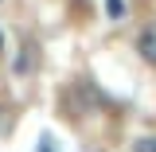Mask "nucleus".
Segmentation results:
<instances>
[{"label":"nucleus","instance_id":"nucleus-1","mask_svg":"<svg viewBox=\"0 0 156 152\" xmlns=\"http://www.w3.org/2000/svg\"><path fill=\"white\" fill-rule=\"evenodd\" d=\"M136 51H140V58H144L148 66H156V23H148V27L140 31V39H136Z\"/></svg>","mask_w":156,"mask_h":152},{"label":"nucleus","instance_id":"nucleus-2","mask_svg":"<svg viewBox=\"0 0 156 152\" xmlns=\"http://www.w3.org/2000/svg\"><path fill=\"white\" fill-rule=\"evenodd\" d=\"M105 12H109V19H121L125 16V0H105Z\"/></svg>","mask_w":156,"mask_h":152},{"label":"nucleus","instance_id":"nucleus-3","mask_svg":"<svg viewBox=\"0 0 156 152\" xmlns=\"http://www.w3.org/2000/svg\"><path fill=\"white\" fill-rule=\"evenodd\" d=\"M136 152H156V136H144V140H136Z\"/></svg>","mask_w":156,"mask_h":152},{"label":"nucleus","instance_id":"nucleus-4","mask_svg":"<svg viewBox=\"0 0 156 152\" xmlns=\"http://www.w3.org/2000/svg\"><path fill=\"white\" fill-rule=\"evenodd\" d=\"M0 47H4V39H0Z\"/></svg>","mask_w":156,"mask_h":152}]
</instances>
